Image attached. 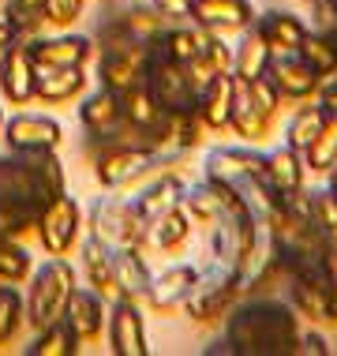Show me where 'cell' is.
<instances>
[{
	"label": "cell",
	"instance_id": "obj_7",
	"mask_svg": "<svg viewBox=\"0 0 337 356\" xmlns=\"http://www.w3.org/2000/svg\"><path fill=\"white\" fill-rule=\"evenodd\" d=\"M147 86L158 98V105L165 113H191L199 102V86L191 83V75L184 64L169 60L158 45H150V64H147Z\"/></svg>",
	"mask_w": 337,
	"mask_h": 356
},
{
	"label": "cell",
	"instance_id": "obj_4",
	"mask_svg": "<svg viewBox=\"0 0 337 356\" xmlns=\"http://www.w3.org/2000/svg\"><path fill=\"white\" fill-rule=\"evenodd\" d=\"M90 236L105 240L109 248H147L150 221L142 218V210L135 207V199L124 195H101L86 214Z\"/></svg>",
	"mask_w": 337,
	"mask_h": 356
},
{
	"label": "cell",
	"instance_id": "obj_37",
	"mask_svg": "<svg viewBox=\"0 0 337 356\" xmlns=\"http://www.w3.org/2000/svg\"><path fill=\"white\" fill-rule=\"evenodd\" d=\"M4 19L15 31V38H34L45 26V0H8Z\"/></svg>",
	"mask_w": 337,
	"mask_h": 356
},
{
	"label": "cell",
	"instance_id": "obj_39",
	"mask_svg": "<svg viewBox=\"0 0 337 356\" xmlns=\"http://www.w3.org/2000/svg\"><path fill=\"white\" fill-rule=\"evenodd\" d=\"M26 323V300L19 296L15 285L0 282V345H8Z\"/></svg>",
	"mask_w": 337,
	"mask_h": 356
},
{
	"label": "cell",
	"instance_id": "obj_41",
	"mask_svg": "<svg viewBox=\"0 0 337 356\" xmlns=\"http://www.w3.org/2000/svg\"><path fill=\"white\" fill-rule=\"evenodd\" d=\"M311 214H315V225L326 236H337V191H330V188L311 191Z\"/></svg>",
	"mask_w": 337,
	"mask_h": 356
},
{
	"label": "cell",
	"instance_id": "obj_38",
	"mask_svg": "<svg viewBox=\"0 0 337 356\" xmlns=\"http://www.w3.org/2000/svg\"><path fill=\"white\" fill-rule=\"evenodd\" d=\"M31 274H34V266H31V255H26V248L19 244V240L0 236V282L23 285V282H31Z\"/></svg>",
	"mask_w": 337,
	"mask_h": 356
},
{
	"label": "cell",
	"instance_id": "obj_42",
	"mask_svg": "<svg viewBox=\"0 0 337 356\" xmlns=\"http://www.w3.org/2000/svg\"><path fill=\"white\" fill-rule=\"evenodd\" d=\"M83 8H86V0H45V26L67 31L83 15Z\"/></svg>",
	"mask_w": 337,
	"mask_h": 356
},
{
	"label": "cell",
	"instance_id": "obj_32",
	"mask_svg": "<svg viewBox=\"0 0 337 356\" xmlns=\"http://www.w3.org/2000/svg\"><path fill=\"white\" fill-rule=\"evenodd\" d=\"M109 19H117V23L124 26L128 34H135L139 42H147L154 45L161 34H165V26H169V19L158 12L154 4H124L117 15H109Z\"/></svg>",
	"mask_w": 337,
	"mask_h": 356
},
{
	"label": "cell",
	"instance_id": "obj_29",
	"mask_svg": "<svg viewBox=\"0 0 337 356\" xmlns=\"http://www.w3.org/2000/svg\"><path fill=\"white\" fill-rule=\"evenodd\" d=\"M304 172H307L304 154L296 147H288V143H281V147H274L266 154V180L281 191V195H285V191L304 188Z\"/></svg>",
	"mask_w": 337,
	"mask_h": 356
},
{
	"label": "cell",
	"instance_id": "obj_5",
	"mask_svg": "<svg viewBox=\"0 0 337 356\" xmlns=\"http://www.w3.org/2000/svg\"><path fill=\"white\" fill-rule=\"evenodd\" d=\"M75 293V270L64 263V259H49L42 263V270L31 274V293H26V323L34 330L49 326L56 319H64L67 300Z\"/></svg>",
	"mask_w": 337,
	"mask_h": 356
},
{
	"label": "cell",
	"instance_id": "obj_24",
	"mask_svg": "<svg viewBox=\"0 0 337 356\" xmlns=\"http://www.w3.org/2000/svg\"><path fill=\"white\" fill-rule=\"evenodd\" d=\"M86 68H38L34 98L45 105H67L86 94Z\"/></svg>",
	"mask_w": 337,
	"mask_h": 356
},
{
	"label": "cell",
	"instance_id": "obj_6",
	"mask_svg": "<svg viewBox=\"0 0 337 356\" xmlns=\"http://www.w3.org/2000/svg\"><path fill=\"white\" fill-rule=\"evenodd\" d=\"M90 158H94V177H98L101 188L131 191L142 180V172L158 161V150L139 147V143H109V147H98Z\"/></svg>",
	"mask_w": 337,
	"mask_h": 356
},
{
	"label": "cell",
	"instance_id": "obj_1",
	"mask_svg": "<svg viewBox=\"0 0 337 356\" xmlns=\"http://www.w3.org/2000/svg\"><path fill=\"white\" fill-rule=\"evenodd\" d=\"M300 334L296 307L274 293L240 296L225 315V345L233 356H296Z\"/></svg>",
	"mask_w": 337,
	"mask_h": 356
},
{
	"label": "cell",
	"instance_id": "obj_45",
	"mask_svg": "<svg viewBox=\"0 0 337 356\" xmlns=\"http://www.w3.org/2000/svg\"><path fill=\"white\" fill-rule=\"evenodd\" d=\"M326 270H330L334 277H337V236H330V240H326Z\"/></svg>",
	"mask_w": 337,
	"mask_h": 356
},
{
	"label": "cell",
	"instance_id": "obj_44",
	"mask_svg": "<svg viewBox=\"0 0 337 356\" xmlns=\"http://www.w3.org/2000/svg\"><path fill=\"white\" fill-rule=\"evenodd\" d=\"M296 356H330V345H326L322 334L304 330V334H300V349H296Z\"/></svg>",
	"mask_w": 337,
	"mask_h": 356
},
{
	"label": "cell",
	"instance_id": "obj_9",
	"mask_svg": "<svg viewBox=\"0 0 337 356\" xmlns=\"http://www.w3.org/2000/svg\"><path fill=\"white\" fill-rule=\"evenodd\" d=\"M202 177L221 180L229 188H244L252 180L266 177V154H258L252 147H214V150H206Z\"/></svg>",
	"mask_w": 337,
	"mask_h": 356
},
{
	"label": "cell",
	"instance_id": "obj_31",
	"mask_svg": "<svg viewBox=\"0 0 337 356\" xmlns=\"http://www.w3.org/2000/svg\"><path fill=\"white\" fill-rule=\"evenodd\" d=\"M38 214H42V207H38L34 199L0 191V236L23 240L26 233H34V229H38Z\"/></svg>",
	"mask_w": 337,
	"mask_h": 356
},
{
	"label": "cell",
	"instance_id": "obj_11",
	"mask_svg": "<svg viewBox=\"0 0 337 356\" xmlns=\"http://www.w3.org/2000/svg\"><path fill=\"white\" fill-rule=\"evenodd\" d=\"M330 285H334V274L326 270V266H307V270H296V274L285 277L288 304L296 307L300 319H311V323L326 319V307H330Z\"/></svg>",
	"mask_w": 337,
	"mask_h": 356
},
{
	"label": "cell",
	"instance_id": "obj_33",
	"mask_svg": "<svg viewBox=\"0 0 337 356\" xmlns=\"http://www.w3.org/2000/svg\"><path fill=\"white\" fill-rule=\"evenodd\" d=\"M79 338H75V330L67 326V319H56L49 326H42L38 330V338L31 341V349L26 356H75L79 353Z\"/></svg>",
	"mask_w": 337,
	"mask_h": 356
},
{
	"label": "cell",
	"instance_id": "obj_19",
	"mask_svg": "<svg viewBox=\"0 0 337 356\" xmlns=\"http://www.w3.org/2000/svg\"><path fill=\"white\" fill-rule=\"evenodd\" d=\"M255 4L252 0H191V23L206 26L214 34H233L247 31L255 23Z\"/></svg>",
	"mask_w": 337,
	"mask_h": 356
},
{
	"label": "cell",
	"instance_id": "obj_43",
	"mask_svg": "<svg viewBox=\"0 0 337 356\" xmlns=\"http://www.w3.org/2000/svg\"><path fill=\"white\" fill-rule=\"evenodd\" d=\"M150 4L158 8L169 23H176V19H191V0H150Z\"/></svg>",
	"mask_w": 337,
	"mask_h": 356
},
{
	"label": "cell",
	"instance_id": "obj_15",
	"mask_svg": "<svg viewBox=\"0 0 337 356\" xmlns=\"http://www.w3.org/2000/svg\"><path fill=\"white\" fill-rule=\"evenodd\" d=\"M105 334H109V349L117 356H147V323H142L139 300H113L109 307V323H105Z\"/></svg>",
	"mask_w": 337,
	"mask_h": 356
},
{
	"label": "cell",
	"instance_id": "obj_16",
	"mask_svg": "<svg viewBox=\"0 0 337 356\" xmlns=\"http://www.w3.org/2000/svg\"><path fill=\"white\" fill-rule=\"evenodd\" d=\"M38 68H86L98 45L86 34H56V38H26Z\"/></svg>",
	"mask_w": 337,
	"mask_h": 356
},
{
	"label": "cell",
	"instance_id": "obj_40",
	"mask_svg": "<svg viewBox=\"0 0 337 356\" xmlns=\"http://www.w3.org/2000/svg\"><path fill=\"white\" fill-rule=\"evenodd\" d=\"M202 136H206V124L195 109L191 113H172V154H188L195 150Z\"/></svg>",
	"mask_w": 337,
	"mask_h": 356
},
{
	"label": "cell",
	"instance_id": "obj_48",
	"mask_svg": "<svg viewBox=\"0 0 337 356\" xmlns=\"http://www.w3.org/2000/svg\"><path fill=\"white\" fill-rule=\"evenodd\" d=\"M326 188H330V191H337V165H334L330 172H326Z\"/></svg>",
	"mask_w": 337,
	"mask_h": 356
},
{
	"label": "cell",
	"instance_id": "obj_30",
	"mask_svg": "<svg viewBox=\"0 0 337 356\" xmlns=\"http://www.w3.org/2000/svg\"><path fill=\"white\" fill-rule=\"evenodd\" d=\"M270 56H274V49L263 42V34H258L255 26H247L244 38H240V45L233 49V75L240 83L258 79V75H266V68H270Z\"/></svg>",
	"mask_w": 337,
	"mask_h": 356
},
{
	"label": "cell",
	"instance_id": "obj_3",
	"mask_svg": "<svg viewBox=\"0 0 337 356\" xmlns=\"http://www.w3.org/2000/svg\"><path fill=\"white\" fill-rule=\"evenodd\" d=\"M240 274L236 266L229 263H217V259H210L206 270H199L195 285H191L188 300H184V312L191 323L199 326H214L221 323L229 312H233V304L240 300Z\"/></svg>",
	"mask_w": 337,
	"mask_h": 356
},
{
	"label": "cell",
	"instance_id": "obj_46",
	"mask_svg": "<svg viewBox=\"0 0 337 356\" xmlns=\"http://www.w3.org/2000/svg\"><path fill=\"white\" fill-rule=\"evenodd\" d=\"M12 42H15V31L8 26V19H0V53H4Z\"/></svg>",
	"mask_w": 337,
	"mask_h": 356
},
{
	"label": "cell",
	"instance_id": "obj_23",
	"mask_svg": "<svg viewBox=\"0 0 337 356\" xmlns=\"http://www.w3.org/2000/svg\"><path fill=\"white\" fill-rule=\"evenodd\" d=\"M79 259H83V274H86V285L94 293H101L105 300H120L117 293V274H113V248L98 236H86L83 248H79Z\"/></svg>",
	"mask_w": 337,
	"mask_h": 356
},
{
	"label": "cell",
	"instance_id": "obj_21",
	"mask_svg": "<svg viewBox=\"0 0 337 356\" xmlns=\"http://www.w3.org/2000/svg\"><path fill=\"white\" fill-rule=\"evenodd\" d=\"M23 161H26V180H31V199L38 207L53 203L67 191V177L56 150H26Z\"/></svg>",
	"mask_w": 337,
	"mask_h": 356
},
{
	"label": "cell",
	"instance_id": "obj_13",
	"mask_svg": "<svg viewBox=\"0 0 337 356\" xmlns=\"http://www.w3.org/2000/svg\"><path fill=\"white\" fill-rule=\"evenodd\" d=\"M266 79L277 86L281 102L285 98L288 102H307V98L319 94L322 75L315 72L300 53H274V56H270V68H266Z\"/></svg>",
	"mask_w": 337,
	"mask_h": 356
},
{
	"label": "cell",
	"instance_id": "obj_14",
	"mask_svg": "<svg viewBox=\"0 0 337 356\" xmlns=\"http://www.w3.org/2000/svg\"><path fill=\"white\" fill-rule=\"evenodd\" d=\"M4 131V143L8 150H56L64 143V128L56 124L53 117H42V113H15L12 120L0 124Z\"/></svg>",
	"mask_w": 337,
	"mask_h": 356
},
{
	"label": "cell",
	"instance_id": "obj_10",
	"mask_svg": "<svg viewBox=\"0 0 337 356\" xmlns=\"http://www.w3.org/2000/svg\"><path fill=\"white\" fill-rule=\"evenodd\" d=\"M236 203H240V191L229 188V184H221V180H210V177H202V180H195V184H188V188H184V199H180V207L191 214V221H195L199 229H206V233H210V229H214Z\"/></svg>",
	"mask_w": 337,
	"mask_h": 356
},
{
	"label": "cell",
	"instance_id": "obj_34",
	"mask_svg": "<svg viewBox=\"0 0 337 356\" xmlns=\"http://www.w3.org/2000/svg\"><path fill=\"white\" fill-rule=\"evenodd\" d=\"M304 161L315 172H330L337 165V109H326V120L319 136L311 139V147L304 150Z\"/></svg>",
	"mask_w": 337,
	"mask_h": 356
},
{
	"label": "cell",
	"instance_id": "obj_28",
	"mask_svg": "<svg viewBox=\"0 0 337 356\" xmlns=\"http://www.w3.org/2000/svg\"><path fill=\"white\" fill-rule=\"evenodd\" d=\"M188 68V75H191V83L199 86H206L214 75H221V72H233V49H229L225 42H221V34H214V31H206L202 34V45H199V53L191 56V64H184Z\"/></svg>",
	"mask_w": 337,
	"mask_h": 356
},
{
	"label": "cell",
	"instance_id": "obj_47",
	"mask_svg": "<svg viewBox=\"0 0 337 356\" xmlns=\"http://www.w3.org/2000/svg\"><path fill=\"white\" fill-rule=\"evenodd\" d=\"M326 323H337V277L330 285V307H326Z\"/></svg>",
	"mask_w": 337,
	"mask_h": 356
},
{
	"label": "cell",
	"instance_id": "obj_22",
	"mask_svg": "<svg viewBox=\"0 0 337 356\" xmlns=\"http://www.w3.org/2000/svg\"><path fill=\"white\" fill-rule=\"evenodd\" d=\"M233 90H236V75L233 72H221L214 75L206 86L199 90L195 113L206 124V131H225L229 128V113H233Z\"/></svg>",
	"mask_w": 337,
	"mask_h": 356
},
{
	"label": "cell",
	"instance_id": "obj_26",
	"mask_svg": "<svg viewBox=\"0 0 337 356\" xmlns=\"http://www.w3.org/2000/svg\"><path fill=\"white\" fill-rule=\"evenodd\" d=\"M113 274H117V293L124 300H142L154 277L142 248H113Z\"/></svg>",
	"mask_w": 337,
	"mask_h": 356
},
{
	"label": "cell",
	"instance_id": "obj_27",
	"mask_svg": "<svg viewBox=\"0 0 337 356\" xmlns=\"http://www.w3.org/2000/svg\"><path fill=\"white\" fill-rule=\"evenodd\" d=\"M191 229H195V221H191L188 210L172 207L158 221H150L147 248H154V252H161V255H176V252H184V244L191 240Z\"/></svg>",
	"mask_w": 337,
	"mask_h": 356
},
{
	"label": "cell",
	"instance_id": "obj_49",
	"mask_svg": "<svg viewBox=\"0 0 337 356\" xmlns=\"http://www.w3.org/2000/svg\"><path fill=\"white\" fill-rule=\"evenodd\" d=\"M0 124H4V113H0Z\"/></svg>",
	"mask_w": 337,
	"mask_h": 356
},
{
	"label": "cell",
	"instance_id": "obj_12",
	"mask_svg": "<svg viewBox=\"0 0 337 356\" xmlns=\"http://www.w3.org/2000/svg\"><path fill=\"white\" fill-rule=\"evenodd\" d=\"M34 83H38V64L31 56V45H26V38H15L0 53V94L12 105H31Z\"/></svg>",
	"mask_w": 337,
	"mask_h": 356
},
{
	"label": "cell",
	"instance_id": "obj_36",
	"mask_svg": "<svg viewBox=\"0 0 337 356\" xmlns=\"http://www.w3.org/2000/svg\"><path fill=\"white\" fill-rule=\"evenodd\" d=\"M296 53H300L319 75H330L337 68V38L334 34H322V31H311V26H307V34H304V42L296 45Z\"/></svg>",
	"mask_w": 337,
	"mask_h": 356
},
{
	"label": "cell",
	"instance_id": "obj_8",
	"mask_svg": "<svg viewBox=\"0 0 337 356\" xmlns=\"http://www.w3.org/2000/svg\"><path fill=\"white\" fill-rule=\"evenodd\" d=\"M38 240H42V252L45 255H72V248L79 244V233H83V207L75 203L72 195L53 199V203L42 207V214H38Z\"/></svg>",
	"mask_w": 337,
	"mask_h": 356
},
{
	"label": "cell",
	"instance_id": "obj_2",
	"mask_svg": "<svg viewBox=\"0 0 337 356\" xmlns=\"http://www.w3.org/2000/svg\"><path fill=\"white\" fill-rule=\"evenodd\" d=\"M150 45L128 34L117 19H105L98 26V79L117 94H128L131 86L147 83Z\"/></svg>",
	"mask_w": 337,
	"mask_h": 356
},
{
	"label": "cell",
	"instance_id": "obj_17",
	"mask_svg": "<svg viewBox=\"0 0 337 356\" xmlns=\"http://www.w3.org/2000/svg\"><path fill=\"white\" fill-rule=\"evenodd\" d=\"M199 277V266L191 263H176V266H165L161 274L150 277V289H147V307L154 315H176L180 307H184L191 285H195Z\"/></svg>",
	"mask_w": 337,
	"mask_h": 356
},
{
	"label": "cell",
	"instance_id": "obj_25",
	"mask_svg": "<svg viewBox=\"0 0 337 356\" xmlns=\"http://www.w3.org/2000/svg\"><path fill=\"white\" fill-rule=\"evenodd\" d=\"M252 26L263 34V42H266L274 53H296V45H300L304 34H307V23H304V19L293 15V12H281V8L255 15Z\"/></svg>",
	"mask_w": 337,
	"mask_h": 356
},
{
	"label": "cell",
	"instance_id": "obj_35",
	"mask_svg": "<svg viewBox=\"0 0 337 356\" xmlns=\"http://www.w3.org/2000/svg\"><path fill=\"white\" fill-rule=\"evenodd\" d=\"M322 120H326V105H322V102H315V105H304V109H296V117L285 124V143L304 154L307 147H311V139L319 136Z\"/></svg>",
	"mask_w": 337,
	"mask_h": 356
},
{
	"label": "cell",
	"instance_id": "obj_20",
	"mask_svg": "<svg viewBox=\"0 0 337 356\" xmlns=\"http://www.w3.org/2000/svg\"><path fill=\"white\" fill-rule=\"evenodd\" d=\"M67 326L75 330V338L79 341H98L105 323H109V300H105L101 293H94L90 285H75L72 300H67V312H64Z\"/></svg>",
	"mask_w": 337,
	"mask_h": 356
},
{
	"label": "cell",
	"instance_id": "obj_18",
	"mask_svg": "<svg viewBox=\"0 0 337 356\" xmlns=\"http://www.w3.org/2000/svg\"><path fill=\"white\" fill-rule=\"evenodd\" d=\"M229 128H233L236 139H244V143H263V139L270 136V128H274V113H270L266 105L255 98L252 83H240V79H236Z\"/></svg>",
	"mask_w": 337,
	"mask_h": 356
},
{
	"label": "cell",
	"instance_id": "obj_50",
	"mask_svg": "<svg viewBox=\"0 0 337 356\" xmlns=\"http://www.w3.org/2000/svg\"><path fill=\"white\" fill-rule=\"evenodd\" d=\"M307 4H311V0H307Z\"/></svg>",
	"mask_w": 337,
	"mask_h": 356
}]
</instances>
